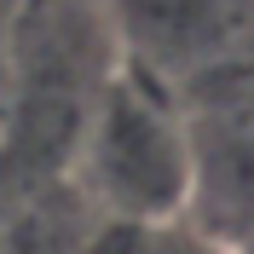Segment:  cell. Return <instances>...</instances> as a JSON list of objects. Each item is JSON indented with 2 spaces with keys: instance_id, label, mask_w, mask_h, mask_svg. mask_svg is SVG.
Here are the masks:
<instances>
[{
  "instance_id": "obj_1",
  "label": "cell",
  "mask_w": 254,
  "mask_h": 254,
  "mask_svg": "<svg viewBox=\"0 0 254 254\" xmlns=\"http://www.w3.org/2000/svg\"><path fill=\"white\" fill-rule=\"evenodd\" d=\"M64 179L98 225H168L185 214L190 127L168 93L116 64L87 104Z\"/></svg>"
},
{
  "instance_id": "obj_2",
  "label": "cell",
  "mask_w": 254,
  "mask_h": 254,
  "mask_svg": "<svg viewBox=\"0 0 254 254\" xmlns=\"http://www.w3.org/2000/svg\"><path fill=\"white\" fill-rule=\"evenodd\" d=\"M116 64L185 116L254 104V0H98Z\"/></svg>"
},
{
  "instance_id": "obj_3",
  "label": "cell",
  "mask_w": 254,
  "mask_h": 254,
  "mask_svg": "<svg viewBox=\"0 0 254 254\" xmlns=\"http://www.w3.org/2000/svg\"><path fill=\"white\" fill-rule=\"evenodd\" d=\"M190 127V185L179 220L220 254L254 243V104L185 116Z\"/></svg>"
},
{
  "instance_id": "obj_4",
  "label": "cell",
  "mask_w": 254,
  "mask_h": 254,
  "mask_svg": "<svg viewBox=\"0 0 254 254\" xmlns=\"http://www.w3.org/2000/svg\"><path fill=\"white\" fill-rule=\"evenodd\" d=\"M17 17H23V0H0V127H6V98H12V47H17Z\"/></svg>"
}]
</instances>
